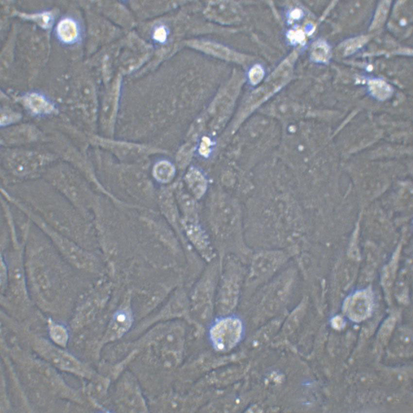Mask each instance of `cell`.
Here are the masks:
<instances>
[{"mask_svg":"<svg viewBox=\"0 0 413 413\" xmlns=\"http://www.w3.org/2000/svg\"><path fill=\"white\" fill-rule=\"evenodd\" d=\"M3 188L49 226L71 238L81 226L79 211L49 182L30 183Z\"/></svg>","mask_w":413,"mask_h":413,"instance_id":"obj_1","label":"cell"},{"mask_svg":"<svg viewBox=\"0 0 413 413\" xmlns=\"http://www.w3.org/2000/svg\"><path fill=\"white\" fill-rule=\"evenodd\" d=\"M220 269H205L195 284L189 303V313L200 325L207 324L215 311V302Z\"/></svg>","mask_w":413,"mask_h":413,"instance_id":"obj_2","label":"cell"},{"mask_svg":"<svg viewBox=\"0 0 413 413\" xmlns=\"http://www.w3.org/2000/svg\"><path fill=\"white\" fill-rule=\"evenodd\" d=\"M13 204L46 235L67 262L78 267H86L92 264L93 257L80 248L72 239L49 226L19 201L15 200Z\"/></svg>","mask_w":413,"mask_h":413,"instance_id":"obj_3","label":"cell"},{"mask_svg":"<svg viewBox=\"0 0 413 413\" xmlns=\"http://www.w3.org/2000/svg\"><path fill=\"white\" fill-rule=\"evenodd\" d=\"M48 182L66 198L80 213L91 203V194L69 166L60 164L46 174Z\"/></svg>","mask_w":413,"mask_h":413,"instance_id":"obj_4","label":"cell"},{"mask_svg":"<svg viewBox=\"0 0 413 413\" xmlns=\"http://www.w3.org/2000/svg\"><path fill=\"white\" fill-rule=\"evenodd\" d=\"M48 154L28 150H16L6 153L3 157L4 167L18 179L32 177L52 161Z\"/></svg>","mask_w":413,"mask_h":413,"instance_id":"obj_5","label":"cell"},{"mask_svg":"<svg viewBox=\"0 0 413 413\" xmlns=\"http://www.w3.org/2000/svg\"><path fill=\"white\" fill-rule=\"evenodd\" d=\"M243 326L239 318L222 316L210 325L208 338L213 349L219 352L228 351L236 346L241 340Z\"/></svg>","mask_w":413,"mask_h":413,"instance_id":"obj_6","label":"cell"},{"mask_svg":"<svg viewBox=\"0 0 413 413\" xmlns=\"http://www.w3.org/2000/svg\"><path fill=\"white\" fill-rule=\"evenodd\" d=\"M240 288L238 274L226 266L220 269L215 302V311L219 316L226 315L234 308Z\"/></svg>","mask_w":413,"mask_h":413,"instance_id":"obj_7","label":"cell"},{"mask_svg":"<svg viewBox=\"0 0 413 413\" xmlns=\"http://www.w3.org/2000/svg\"><path fill=\"white\" fill-rule=\"evenodd\" d=\"M210 18L223 23H229L240 18V9L234 3L225 1L211 2L206 11Z\"/></svg>","mask_w":413,"mask_h":413,"instance_id":"obj_8","label":"cell"},{"mask_svg":"<svg viewBox=\"0 0 413 413\" xmlns=\"http://www.w3.org/2000/svg\"><path fill=\"white\" fill-rule=\"evenodd\" d=\"M282 255L277 252L260 254L254 259L251 269V277L263 278L274 271L282 263Z\"/></svg>","mask_w":413,"mask_h":413,"instance_id":"obj_9","label":"cell"},{"mask_svg":"<svg viewBox=\"0 0 413 413\" xmlns=\"http://www.w3.org/2000/svg\"><path fill=\"white\" fill-rule=\"evenodd\" d=\"M44 353L47 358L58 367L81 375L85 373L84 366L66 354L52 347H47V350L45 351Z\"/></svg>","mask_w":413,"mask_h":413,"instance_id":"obj_10","label":"cell"},{"mask_svg":"<svg viewBox=\"0 0 413 413\" xmlns=\"http://www.w3.org/2000/svg\"><path fill=\"white\" fill-rule=\"evenodd\" d=\"M133 322L131 311L127 308L118 310L114 315L110 323L108 336L111 340L118 339L125 333Z\"/></svg>","mask_w":413,"mask_h":413,"instance_id":"obj_11","label":"cell"},{"mask_svg":"<svg viewBox=\"0 0 413 413\" xmlns=\"http://www.w3.org/2000/svg\"><path fill=\"white\" fill-rule=\"evenodd\" d=\"M191 45L210 54L229 60L239 61L240 56L220 44L204 41L194 40Z\"/></svg>","mask_w":413,"mask_h":413,"instance_id":"obj_12","label":"cell"},{"mask_svg":"<svg viewBox=\"0 0 413 413\" xmlns=\"http://www.w3.org/2000/svg\"><path fill=\"white\" fill-rule=\"evenodd\" d=\"M24 102L28 108L36 114L50 112L53 108L52 106L44 97L35 93L27 95Z\"/></svg>","mask_w":413,"mask_h":413,"instance_id":"obj_13","label":"cell"},{"mask_svg":"<svg viewBox=\"0 0 413 413\" xmlns=\"http://www.w3.org/2000/svg\"><path fill=\"white\" fill-rule=\"evenodd\" d=\"M365 293H359L354 297L351 305V314L354 319H361L368 313L370 307V300Z\"/></svg>","mask_w":413,"mask_h":413,"instance_id":"obj_14","label":"cell"},{"mask_svg":"<svg viewBox=\"0 0 413 413\" xmlns=\"http://www.w3.org/2000/svg\"><path fill=\"white\" fill-rule=\"evenodd\" d=\"M186 178L194 195L197 198L201 197L206 187V182L204 176L198 170L192 169L188 172Z\"/></svg>","mask_w":413,"mask_h":413,"instance_id":"obj_15","label":"cell"},{"mask_svg":"<svg viewBox=\"0 0 413 413\" xmlns=\"http://www.w3.org/2000/svg\"><path fill=\"white\" fill-rule=\"evenodd\" d=\"M57 32L59 37L66 42L73 41L78 35V29L75 22L69 18L64 19L58 23Z\"/></svg>","mask_w":413,"mask_h":413,"instance_id":"obj_16","label":"cell"},{"mask_svg":"<svg viewBox=\"0 0 413 413\" xmlns=\"http://www.w3.org/2000/svg\"><path fill=\"white\" fill-rule=\"evenodd\" d=\"M174 169L169 162L162 161L157 163L154 169L155 178L162 182H167L173 176Z\"/></svg>","mask_w":413,"mask_h":413,"instance_id":"obj_17","label":"cell"},{"mask_svg":"<svg viewBox=\"0 0 413 413\" xmlns=\"http://www.w3.org/2000/svg\"><path fill=\"white\" fill-rule=\"evenodd\" d=\"M50 334L52 340L56 343L62 346L67 343L68 334L66 329L63 326L56 324L51 325Z\"/></svg>","mask_w":413,"mask_h":413,"instance_id":"obj_18","label":"cell"},{"mask_svg":"<svg viewBox=\"0 0 413 413\" xmlns=\"http://www.w3.org/2000/svg\"><path fill=\"white\" fill-rule=\"evenodd\" d=\"M24 17L33 19L41 26L45 28H49L52 24L53 20L52 15L50 12H44L31 15H24Z\"/></svg>","mask_w":413,"mask_h":413,"instance_id":"obj_19","label":"cell"},{"mask_svg":"<svg viewBox=\"0 0 413 413\" xmlns=\"http://www.w3.org/2000/svg\"><path fill=\"white\" fill-rule=\"evenodd\" d=\"M264 72L262 69L258 65L254 66L249 72V78L251 83L257 84L262 79Z\"/></svg>","mask_w":413,"mask_h":413,"instance_id":"obj_20","label":"cell"},{"mask_svg":"<svg viewBox=\"0 0 413 413\" xmlns=\"http://www.w3.org/2000/svg\"><path fill=\"white\" fill-rule=\"evenodd\" d=\"M18 118V115L10 112H2L0 118L1 125H5L13 122Z\"/></svg>","mask_w":413,"mask_h":413,"instance_id":"obj_21","label":"cell"},{"mask_svg":"<svg viewBox=\"0 0 413 413\" xmlns=\"http://www.w3.org/2000/svg\"><path fill=\"white\" fill-rule=\"evenodd\" d=\"M211 143L210 139L207 137L202 139L199 148L200 153L203 156H207L210 152V147Z\"/></svg>","mask_w":413,"mask_h":413,"instance_id":"obj_22","label":"cell"},{"mask_svg":"<svg viewBox=\"0 0 413 413\" xmlns=\"http://www.w3.org/2000/svg\"><path fill=\"white\" fill-rule=\"evenodd\" d=\"M167 36L166 30L163 27L158 28L155 32L154 38L159 42H163Z\"/></svg>","mask_w":413,"mask_h":413,"instance_id":"obj_23","label":"cell"}]
</instances>
